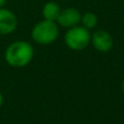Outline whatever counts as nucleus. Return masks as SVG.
Here are the masks:
<instances>
[{
  "mask_svg": "<svg viewBox=\"0 0 124 124\" xmlns=\"http://www.w3.org/2000/svg\"><path fill=\"white\" fill-rule=\"evenodd\" d=\"M91 46L99 53H108L114 45L113 36L105 30H96L91 33Z\"/></svg>",
  "mask_w": 124,
  "mask_h": 124,
  "instance_id": "nucleus-4",
  "label": "nucleus"
},
{
  "mask_svg": "<svg viewBox=\"0 0 124 124\" xmlns=\"http://www.w3.org/2000/svg\"><path fill=\"white\" fill-rule=\"evenodd\" d=\"M19 20L12 10L3 7L0 8V35H10L16 30Z\"/></svg>",
  "mask_w": 124,
  "mask_h": 124,
  "instance_id": "nucleus-5",
  "label": "nucleus"
},
{
  "mask_svg": "<svg viewBox=\"0 0 124 124\" xmlns=\"http://www.w3.org/2000/svg\"><path fill=\"white\" fill-rule=\"evenodd\" d=\"M99 23V18L94 12L88 11L81 14V19H80V25L86 28L87 30H94L98 26Z\"/></svg>",
  "mask_w": 124,
  "mask_h": 124,
  "instance_id": "nucleus-8",
  "label": "nucleus"
},
{
  "mask_svg": "<svg viewBox=\"0 0 124 124\" xmlns=\"http://www.w3.org/2000/svg\"><path fill=\"white\" fill-rule=\"evenodd\" d=\"M34 47L24 40H18L7 46L5 51V61L13 68H23L34 58Z\"/></svg>",
  "mask_w": 124,
  "mask_h": 124,
  "instance_id": "nucleus-1",
  "label": "nucleus"
},
{
  "mask_svg": "<svg viewBox=\"0 0 124 124\" xmlns=\"http://www.w3.org/2000/svg\"><path fill=\"white\" fill-rule=\"evenodd\" d=\"M121 88H122V92H123V94H124V79H123V81H122V85H121Z\"/></svg>",
  "mask_w": 124,
  "mask_h": 124,
  "instance_id": "nucleus-11",
  "label": "nucleus"
},
{
  "mask_svg": "<svg viewBox=\"0 0 124 124\" xmlns=\"http://www.w3.org/2000/svg\"><path fill=\"white\" fill-rule=\"evenodd\" d=\"M8 0H0V8H3L6 6V3H7Z\"/></svg>",
  "mask_w": 124,
  "mask_h": 124,
  "instance_id": "nucleus-10",
  "label": "nucleus"
},
{
  "mask_svg": "<svg viewBox=\"0 0 124 124\" xmlns=\"http://www.w3.org/2000/svg\"><path fill=\"white\" fill-rule=\"evenodd\" d=\"M80 19H81V13L79 10L75 7H68L62 9L56 20V23L58 24V26H62L67 30L69 28L80 24Z\"/></svg>",
  "mask_w": 124,
  "mask_h": 124,
  "instance_id": "nucleus-6",
  "label": "nucleus"
},
{
  "mask_svg": "<svg viewBox=\"0 0 124 124\" xmlns=\"http://www.w3.org/2000/svg\"><path fill=\"white\" fill-rule=\"evenodd\" d=\"M3 101H5V98H3V94H2V92L0 91V108L2 107V104H3Z\"/></svg>",
  "mask_w": 124,
  "mask_h": 124,
  "instance_id": "nucleus-9",
  "label": "nucleus"
},
{
  "mask_svg": "<svg viewBox=\"0 0 124 124\" xmlns=\"http://www.w3.org/2000/svg\"><path fill=\"white\" fill-rule=\"evenodd\" d=\"M62 11V8L55 1H48L42 8V16L44 20L56 22L59 13Z\"/></svg>",
  "mask_w": 124,
  "mask_h": 124,
  "instance_id": "nucleus-7",
  "label": "nucleus"
},
{
  "mask_svg": "<svg viewBox=\"0 0 124 124\" xmlns=\"http://www.w3.org/2000/svg\"><path fill=\"white\" fill-rule=\"evenodd\" d=\"M90 40L91 32L80 24L67 29L64 35L65 45L71 51H82L87 48L90 45Z\"/></svg>",
  "mask_w": 124,
  "mask_h": 124,
  "instance_id": "nucleus-3",
  "label": "nucleus"
},
{
  "mask_svg": "<svg viewBox=\"0 0 124 124\" xmlns=\"http://www.w3.org/2000/svg\"><path fill=\"white\" fill-rule=\"evenodd\" d=\"M59 36V26L56 22L41 20L33 25L31 38L39 45H49L54 43Z\"/></svg>",
  "mask_w": 124,
  "mask_h": 124,
  "instance_id": "nucleus-2",
  "label": "nucleus"
}]
</instances>
